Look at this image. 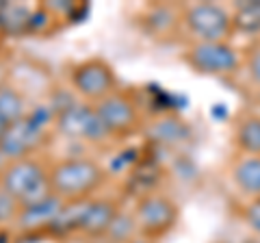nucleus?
Segmentation results:
<instances>
[{"instance_id":"nucleus-1","label":"nucleus","mask_w":260,"mask_h":243,"mask_svg":"<svg viewBox=\"0 0 260 243\" xmlns=\"http://www.w3.org/2000/svg\"><path fill=\"white\" fill-rule=\"evenodd\" d=\"M107 172L93 159L72 157L50 167V189L65 202L87 200L102 187Z\"/></svg>"},{"instance_id":"nucleus-2","label":"nucleus","mask_w":260,"mask_h":243,"mask_svg":"<svg viewBox=\"0 0 260 243\" xmlns=\"http://www.w3.org/2000/svg\"><path fill=\"white\" fill-rule=\"evenodd\" d=\"M0 191L11 196L20 206L50 196V167L35 157L9 161L0 172Z\"/></svg>"},{"instance_id":"nucleus-3","label":"nucleus","mask_w":260,"mask_h":243,"mask_svg":"<svg viewBox=\"0 0 260 243\" xmlns=\"http://www.w3.org/2000/svg\"><path fill=\"white\" fill-rule=\"evenodd\" d=\"M70 85L74 94L89 104L100 102L119 89L115 68L102 56H91V59L76 63L70 72Z\"/></svg>"},{"instance_id":"nucleus-4","label":"nucleus","mask_w":260,"mask_h":243,"mask_svg":"<svg viewBox=\"0 0 260 243\" xmlns=\"http://www.w3.org/2000/svg\"><path fill=\"white\" fill-rule=\"evenodd\" d=\"M56 131L70 139L80 141H102L107 139L109 131L104 128L100 115L93 104L89 102H72L63 107L56 115Z\"/></svg>"},{"instance_id":"nucleus-5","label":"nucleus","mask_w":260,"mask_h":243,"mask_svg":"<svg viewBox=\"0 0 260 243\" xmlns=\"http://www.w3.org/2000/svg\"><path fill=\"white\" fill-rule=\"evenodd\" d=\"M182 22L186 31L198 39V42H223V37L230 31V15L223 7L213 3H198L191 5L184 11Z\"/></svg>"},{"instance_id":"nucleus-6","label":"nucleus","mask_w":260,"mask_h":243,"mask_svg":"<svg viewBox=\"0 0 260 243\" xmlns=\"http://www.w3.org/2000/svg\"><path fill=\"white\" fill-rule=\"evenodd\" d=\"M98 115H100L104 128L113 137H121L133 133L139 126V104L124 89H117L104 100L93 104Z\"/></svg>"},{"instance_id":"nucleus-7","label":"nucleus","mask_w":260,"mask_h":243,"mask_svg":"<svg viewBox=\"0 0 260 243\" xmlns=\"http://www.w3.org/2000/svg\"><path fill=\"white\" fill-rule=\"evenodd\" d=\"M186 63L202 74H230L239 68V52L225 42H195L186 50Z\"/></svg>"},{"instance_id":"nucleus-8","label":"nucleus","mask_w":260,"mask_h":243,"mask_svg":"<svg viewBox=\"0 0 260 243\" xmlns=\"http://www.w3.org/2000/svg\"><path fill=\"white\" fill-rule=\"evenodd\" d=\"M178 208L167 196L150 193L143 196L135 206V224L143 234H160L172 228L176 222Z\"/></svg>"},{"instance_id":"nucleus-9","label":"nucleus","mask_w":260,"mask_h":243,"mask_svg":"<svg viewBox=\"0 0 260 243\" xmlns=\"http://www.w3.org/2000/svg\"><path fill=\"white\" fill-rule=\"evenodd\" d=\"M42 139V124H37L32 117H22L20 122H13L5 131L0 139V155L9 163V161L32 157V152L39 145Z\"/></svg>"},{"instance_id":"nucleus-10","label":"nucleus","mask_w":260,"mask_h":243,"mask_svg":"<svg viewBox=\"0 0 260 243\" xmlns=\"http://www.w3.org/2000/svg\"><path fill=\"white\" fill-rule=\"evenodd\" d=\"M65 204V200L59 196H46L44 200H37L32 204L20 206V213L15 217V226L22 230H42V228H52V224L56 222L61 208Z\"/></svg>"},{"instance_id":"nucleus-11","label":"nucleus","mask_w":260,"mask_h":243,"mask_svg":"<svg viewBox=\"0 0 260 243\" xmlns=\"http://www.w3.org/2000/svg\"><path fill=\"white\" fill-rule=\"evenodd\" d=\"M117 213H119V208H117V204L113 200H109V198H91L78 232H85V234H89V237L107 234L113 220L117 217Z\"/></svg>"},{"instance_id":"nucleus-12","label":"nucleus","mask_w":260,"mask_h":243,"mask_svg":"<svg viewBox=\"0 0 260 243\" xmlns=\"http://www.w3.org/2000/svg\"><path fill=\"white\" fill-rule=\"evenodd\" d=\"M145 133H148V137L154 143L176 145V143H182L186 137H189V126H186L180 117L160 115L154 122H150V126H148Z\"/></svg>"},{"instance_id":"nucleus-13","label":"nucleus","mask_w":260,"mask_h":243,"mask_svg":"<svg viewBox=\"0 0 260 243\" xmlns=\"http://www.w3.org/2000/svg\"><path fill=\"white\" fill-rule=\"evenodd\" d=\"M0 115L9 124L26 117V98H24V94L18 87H13L9 83L0 85Z\"/></svg>"},{"instance_id":"nucleus-14","label":"nucleus","mask_w":260,"mask_h":243,"mask_svg":"<svg viewBox=\"0 0 260 243\" xmlns=\"http://www.w3.org/2000/svg\"><path fill=\"white\" fill-rule=\"evenodd\" d=\"M232 178L237 187L245 193H260V157L241 159L234 165Z\"/></svg>"},{"instance_id":"nucleus-15","label":"nucleus","mask_w":260,"mask_h":243,"mask_svg":"<svg viewBox=\"0 0 260 243\" xmlns=\"http://www.w3.org/2000/svg\"><path fill=\"white\" fill-rule=\"evenodd\" d=\"M91 198L87 200H72V202H65L56 222L52 224L50 230L56 232H70V230H80V224H83V217L87 213V206Z\"/></svg>"},{"instance_id":"nucleus-16","label":"nucleus","mask_w":260,"mask_h":243,"mask_svg":"<svg viewBox=\"0 0 260 243\" xmlns=\"http://www.w3.org/2000/svg\"><path fill=\"white\" fill-rule=\"evenodd\" d=\"M237 139H239V145L249 157H258L260 155V117L243 119L239 126Z\"/></svg>"},{"instance_id":"nucleus-17","label":"nucleus","mask_w":260,"mask_h":243,"mask_svg":"<svg viewBox=\"0 0 260 243\" xmlns=\"http://www.w3.org/2000/svg\"><path fill=\"white\" fill-rule=\"evenodd\" d=\"M234 24L243 33H260V0L241 3L237 13H234Z\"/></svg>"},{"instance_id":"nucleus-18","label":"nucleus","mask_w":260,"mask_h":243,"mask_svg":"<svg viewBox=\"0 0 260 243\" xmlns=\"http://www.w3.org/2000/svg\"><path fill=\"white\" fill-rule=\"evenodd\" d=\"M135 228H137L135 217L117 213V217L113 220V224H111V228H109L107 234H109V237H113V239H117V241H126V239H130V234H133Z\"/></svg>"},{"instance_id":"nucleus-19","label":"nucleus","mask_w":260,"mask_h":243,"mask_svg":"<svg viewBox=\"0 0 260 243\" xmlns=\"http://www.w3.org/2000/svg\"><path fill=\"white\" fill-rule=\"evenodd\" d=\"M174 22H176V15L172 13L169 7H156V9H152L148 15V24L156 31H169Z\"/></svg>"},{"instance_id":"nucleus-20","label":"nucleus","mask_w":260,"mask_h":243,"mask_svg":"<svg viewBox=\"0 0 260 243\" xmlns=\"http://www.w3.org/2000/svg\"><path fill=\"white\" fill-rule=\"evenodd\" d=\"M18 213H20L18 202H15L11 196H7L5 191H0V222H9V220L15 222Z\"/></svg>"},{"instance_id":"nucleus-21","label":"nucleus","mask_w":260,"mask_h":243,"mask_svg":"<svg viewBox=\"0 0 260 243\" xmlns=\"http://www.w3.org/2000/svg\"><path fill=\"white\" fill-rule=\"evenodd\" d=\"M249 76L260 85V48L251 52L249 56Z\"/></svg>"},{"instance_id":"nucleus-22","label":"nucleus","mask_w":260,"mask_h":243,"mask_svg":"<svg viewBox=\"0 0 260 243\" xmlns=\"http://www.w3.org/2000/svg\"><path fill=\"white\" fill-rule=\"evenodd\" d=\"M247 222L251 228L260 232V202H254V204L247 208Z\"/></svg>"},{"instance_id":"nucleus-23","label":"nucleus","mask_w":260,"mask_h":243,"mask_svg":"<svg viewBox=\"0 0 260 243\" xmlns=\"http://www.w3.org/2000/svg\"><path fill=\"white\" fill-rule=\"evenodd\" d=\"M7 128H9V122H7L3 115H0V139H3V135H5Z\"/></svg>"},{"instance_id":"nucleus-24","label":"nucleus","mask_w":260,"mask_h":243,"mask_svg":"<svg viewBox=\"0 0 260 243\" xmlns=\"http://www.w3.org/2000/svg\"><path fill=\"white\" fill-rule=\"evenodd\" d=\"M128 243H148L145 239H137V241H128Z\"/></svg>"}]
</instances>
